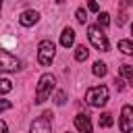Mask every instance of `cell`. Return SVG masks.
<instances>
[{
  "label": "cell",
  "mask_w": 133,
  "mask_h": 133,
  "mask_svg": "<svg viewBox=\"0 0 133 133\" xmlns=\"http://www.w3.org/2000/svg\"><path fill=\"white\" fill-rule=\"evenodd\" d=\"M106 71H108V69H106V64H104V62H100V60H98V62H94V75L104 77V75H106Z\"/></svg>",
  "instance_id": "cell-13"
},
{
  "label": "cell",
  "mask_w": 133,
  "mask_h": 133,
  "mask_svg": "<svg viewBox=\"0 0 133 133\" xmlns=\"http://www.w3.org/2000/svg\"><path fill=\"white\" fill-rule=\"evenodd\" d=\"M85 102L94 108H102L106 102H108V87L106 85H96V87H89L87 94H85Z\"/></svg>",
  "instance_id": "cell-2"
},
{
  "label": "cell",
  "mask_w": 133,
  "mask_h": 133,
  "mask_svg": "<svg viewBox=\"0 0 133 133\" xmlns=\"http://www.w3.org/2000/svg\"><path fill=\"white\" fill-rule=\"evenodd\" d=\"M118 50H121L123 54H133V42L121 39V42H118Z\"/></svg>",
  "instance_id": "cell-12"
},
{
  "label": "cell",
  "mask_w": 133,
  "mask_h": 133,
  "mask_svg": "<svg viewBox=\"0 0 133 133\" xmlns=\"http://www.w3.org/2000/svg\"><path fill=\"white\" fill-rule=\"evenodd\" d=\"M0 133H8V127H6L4 121H0Z\"/></svg>",
  "instance_id": "cell-22"
},
{
  "label": "cell",
  "mask_w": 133,
  "mask_h": 133,
  "mask_svg": "<svg viewBox=\"0 0 133 133\" xmlns=\"http://www.w3.org/2000/svg\"><path fill=\"white\" fill-rule=\"evenodd\" d=\"M56 2H58V4H62V2H64V0H56Z\"/></svg>",
  "instance_id": "cell-24"
},
{
  "label": "cell",
  "mask_w": 133,
  "mask_h": 133,
  "mask_svg": "<svg viewBox=\"0 0 133 133\" xmlns=\"http://www.w3.org/2000/svg\"><path fill=\"white\" fill-rule=\"evenodd\" d=\"M98 25L108 27V25H110V15H108V12H100V15H98Z\"/></svg>",
  "instance_id": "cell-15"
},
{
  "label": "cell",
  "mask_w": 133,
  "mask_h": 133,
  "mask_svg": "<svg viewBox=\"0 0 133 133\" xmlns=\"http://www.w3.org/2000/svg\"><path fill=\"white\" fill-rule=\"evenodd\" d=\"M121 131L129 133L133 131V106H123L121 108Z\"/></svg>",
  "instance_id": "cell-7"
},
{
  "label": "cell",
  "mask_w": 133,
  "mask_h": 133,
  "mask_svg": "<svg viewBox=\"0 0 133 133\" xmlns=\"http://www.w3.org/2000/svg\"><path fill=\"white\" fill-rule=\"evenodd\" d=\"M121 75H123V77H131V75H133V66H131V64H123V66H121Z\"/></svg>",
  "instance_id": "cell-19"
},
{
  "label": "cell",
  "mask_w": 133,
  "mask_h": 133,
  "mask_svg": "<svg viewBox=\"0 0 133 133\" xmlns=\"http://www.w3.org/2000/svg\"><path fill=\"white\" fill-rule=\"evenodd\" d=\"M8 108H12V104H10L8 100H0V112H4V110H8Z\"/></svg>",
  "instance_id": "cell-20"
},
{
  "label": "cell",
  "mask_w": 133,
  "mask_h": 133,
  "mask_svg": "<svg viewBox=\"0 0 133 133\" xmlns=\"http://www.w3.org/2000/svg\"><path fill=\"white\" fill-rule=\"evenodd\" d=\"M54 85H56V77L50 73H44L37 81V87H35V104L46 102L50 98V94L54 91Z\"/></svg>",
  "instance_id": "cell-1"
},
{
  "label": "cell",
  "mask_w": 133,
  "mask_h": 133,
  "mask_svg": "<svg viewBox=\"0 0 133 133\" xmlns=\"http://www.w3.org/2000/svg\"><path fill=\"white\" fill-rule=\"evenodd\" d=\"M131 33H133V25H131Z\"/></svg>",
  "instance_id": "cell-25"
},
{
  "label": "cell",
  "mask_w": 133,
  "mask_h": 133,
  "mask_svg": "<svg viewBox=\"0 0 133 133\" xmlns=\"http://www.w3.org/2000/svg\"><path fill=\"white\" fill-rule=\"evenodd\" d=\"M52 112H42V116H37L31 123V133H52Z\"/></svg>",
  "instance_id": "cell-4"
},
{
  "label": "cell",
  "mask_w": 133,
  "mask_h": 133,
  "mask_svg": "<svg viewBox=\"0 0 133 133\" xmlns=\"http://www.w3.org/2000/svg\"><path fill=\"white\" fill-rule=\"evenodd\" d=\"M0 8H2V0H0Z\"/></svg>",
  "instance_id": "cell-26"
},
{
  "label": "cell",
  "mask_w": 133,
  "mask_h": 133,
  "mask_svg": "<svg viewBox=\"0 0 133 133\" xmlns=\"http://www.w3.org/2000/svg\"><path fill=\"white\" fill-rule=\"evenodd\" d=\"M66 133H69V131H66Z\"/></svg>",
  "instance_id": "cell-27"
},
{
  "label": "cell",
  "mask_w": 133,
  "mask_h": 133,
  "mask_svg": "<svg viewBox=\"0 0 133 133\" xmlns=\"http://www.w3.org/2000/svg\"><path fill=\"white\" fill-rule=\"evenodd\" d=\"M37 19H39L37 10H25V12H21L19 23H21L23 27H31V25H35V23H37Z\"/></svg>",
  "instance_id": "cell-9"
},
{
  "label": "cell",
  "mask_w": 133,
  "mask_h": 133,
  "mask_svg": "<svg viewBox=\"0 0 133 133\" xmlns=\"http://www.w3.org/2000/svg\"><path fill=\"white\" fill-rule=\"evenodd\" d=\"M54 42H50V39H44L42 44H39V48H37V60H39V64L42 66H46V64H50L52 62V58H54Z\"/></svg>",
  "instance_id": "cell-5"
},
{
  "label": "cell",
  "mask_w": 133,
  "mask_h": 133,
  "mask_svg": "<svg viewBox=\"0 0 133 133\" xmlns=\"http://www.w3.org/2000/svg\"><path fill=\"white\" fill-rule=\"evenodd\" d=\"M64 102H66V91H56V96H54V104L62 106Z\"/></svg>",
  "instance_id": "cell-17"
},
{
  "label": "cell",
  "mask_w": 133,
  "mask_h": 133,
  "mask_svg": "<svg viewBox=\"0 0 133 133\" xmlns=\"http://www.w3.org/2000/svg\"><path fill=\"white\" fill-rule=\"evenodd\" d=\"M129 83H131V85H133V75H131V77H129Z\"/></svg>",
  "instance_id": "cell-23"
},
{
  "label": "cell",
  "mask_w": 133,
  "mask_h": 133,
  "mask_svg": "<svg viewBox=\"0 0 133 133\" xmlns=\"http://www.w3.org/2000/svg\"><path fill=\"white\" fill-rule=\"evenodd\" d=\"M73 42H75V31H73L71 27H66V29L60 33V44H62L64 48H71Z\"/></svg>",
  "instance_id": "cell-10"
},
{
  "label": "cell",
  "mask_w": 133,
  "mask_h": 133,
  "mask_svg": "<svg viewBox=\"0 0 133 133\" xmlns=\"http://www.w3.org/2000/svg\"><path fill=\"white\" fill-rule=\"evenodd\" d=\"M75 15H77V21H79V23H87V12H85L83 8H77Z\"/></svg>",
  "instance_id": "cell-18"
},
{
  "label": "cell",
  "mask_w": 133,
  "mask_h": 133,
  "mask_svg": "<svg viewBox=\"0 0 133 133\" xmlns=\"http://www.w3.org/2000/svg\"><path fill=\"white\" fill-rule=\"evenodd\" d=\"M87 56H89V50H87L83 44H81V46H77V50H75V60H77V62H83Z\"/></svg>",
  "instance_id": "cell-11"
},
{
  "label": "cell",
  "mask_w": 133,
  "mask_h": 133,
  "mask_svg": "<svg viewBox=\"0 0 133 133\" xmlns=\"http://www.w3.org/2000/svg\"><path fill=\"white\" fill-rule=\"evenodd\" d=\"M87 8L96 12V10H98V2H96V0H89V2H87Z\"/></svg>",
  "instance_id": "cell-21"
},
{
  "label": "cell",
  "mask_w": 133,
  "mask_h": 133,
  "mask_svg": "<svg viewBox=\"0 0 133 133\" xmlns=\"http://www.w3.org/2000/svg\"><path fill=\"white\" fill-rule=\"evenodd\" d=\"M98 123H100V127H110V125H112V114H110V112H102Z\"/></svg>",
  "instance_id": "cell-14"
},
{
  "label": "cell",
  "mask_w": 133,
  "mask_h": 133,
  "mask_svg": "<svg viewBox=\"0 0 133 133\" xmlns=\"http://www.w3.org/2000/svg\"><path fill=\"white\" fill-rule=\"evenodd\" d=\"M87 35H89V42L94 44V48H98V50H102V52H108V50H110V44H108V39H106V33L100 29V25H91V27L87 29Z\"/></svg>",
  "instance_id": "cell-3"
},
{
  "label": "cell",
  "mask_w": 133,
  "mask_h": 133,
  "mask_svg": "<svg viewBox=\"0 0 133 133\" xmlns=\"http://www.w3.org/2000/svg\"><path fill=\"white\" fill-rule=\"evenodd\" d=\"M21 69V60L8 54L6 50H0V73H12Z\"/></svg>",
  "instance_id": "cell-6"
},
{
  "label": "cell",
  "mask_w": 133,
  "mask_h": 133,
  "mask_svg": "<svg viewBox=\"0 0 133 133\" xmlns=\"http://www.w3.org/2000/svg\"><path fill=\"white\" fill-rule=\"evenodd\" d=\"M12 89V81L8 79H0V94H8Z\"/></svg>",
  "instance_id": "cell-16"
},
{
  "label": "cell",
  "mask_w": 133,
  "mask_h": 133,
  "mask_svg": "<svg viewBox=\"0 0 133 133\" xmlns=\"http://www.w3.org/2000/svg\"><path fill=\"white\" fill-rule=\"evenodd\" d=\"M75 127H77V131L79 133H91V121H89V116L87 114H77L75 116Z\"/></svg>",
  "instance_id": "cell-8"
}]
</instances>
